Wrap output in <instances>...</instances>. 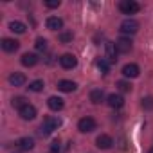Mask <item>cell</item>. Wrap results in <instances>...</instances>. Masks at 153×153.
Instances as JSON below:
<instances>
[{
	"label": "cell",
	"mask_w": 153,
	"mask_h": 153,
	"mask_svg": "<svg viewBox=\"0 0 153 153\" xmlns=\"http://www.w3.org/2000/svg\"><path fill=\"white\" fill-rule=\"evenodd\" d=\"M117 87H119L121 92H130L131 90V83H128V81H117Z\"/></svg>",
	"instance_id": "484cf974"
},
{
	"label": "cell",
	"mask_w": 153,
	"mask_h": 153,
	"mask_svg": "<svg viewBox=\"0 0 153 153\" xmlns=\"http://www.w3.org/2000/svg\"><path fill=\"white\" fill-rule=\"evenodd\" d=\"M34 47H36V51H45L47 49V40L45 38H36Z\"/></svg>",
	"instance_id": "d4e9b609"
},
{
	"label": "cell",
	"mask_w": 153,
	"mask_h": 153,
	"mask_svg": "<svg viewBox=\"0 0 153 153\" xmlns=\"http://www.w3.org/2000/svg\"><path fill=\"white\" fill-rule=\"evenodd\" d=\"M0 45H2V49H4L6 52H16L18 47H20V42L15 40V38H4Z\"/></svg>",
	"instance_id": "52a82bcc"
},
{
	"label": "cell",
	"mask_w": 153,
	"mask_h": 153,
	"mask_svg": "<svg viewBox=\"0 0 153 153\" xmlns=\"http://www.w3.org/2000/svg\"><path fill=\"white\" fill-rule=\"evenodd\" d=\"M29 90H31V92H42V90H43V81H42V79L31 81V83H29Z\"/></svg>",
	"instance_id": "7402d4cb"
},
{
	"label": "cell",
	"mask_w": 153,
	"mask_h": 153,
	"mask_svg": "<svg viewBox=\"0 0 153 153\" xmlns=\"http://www.w3.org/2000/svg\"><path fill=\"white\" fill-rule=\"evenodd\" d=\"M119 9L124 15H135V13H139L140 6L137 2H133V0H121V2H119Z\"/></svg>",
	"instance_id": "7a4b0ae2"
},
{
	"label": "cell",
	"mask_w": 153,
	"mask_h": 153,
	"mask_svg": "<svg viewBox=\"0 0 153 153\" xmlns=\"http://www.w3.org/2000/svg\"><path fill=\"white\" fill-rule=\"evenodd\" d=\"M139 74H140V68L135 63H128V65L123 67V76L124 78H139Z\"/></svg>",
	"instance_id": "8992f818"
},
{
	"label": "cell",
	"mask_w": 153,
	"mask_h": 153,
	"mask_svg": "<svg viewBox=\"0 0 153 153\" xmlns=\"http://www.w3.org/2000/svg\"><path fill=\"white\" fill-rule=\"evenodd\" d=\"M96 65H97V68H99L103 74H106V72H108V68H110V63H108L106 59H103V58H99V59L96 61Z\"/></svg>",
	"instance_id": "603a6c76"
},
{
	"label": "cell",
	"mask_w": 153,
	"mask_h": 153,
	"mask_svg": "<svg viewBox=\"0 0 153 153\" xmlns=\"http://www.w3.org/2000/svg\"><path fill=\"white\" fill-rule=\"evenodd\" d=\"M25 105H29V103H27V99H25L24 96H16V97H13V106H15V108L22 110Z\"/></svg>",
	"instance_id": "44dd1931"
},
{
	"label": "cell",
	"mask_w": 153,
	"mask_h": 153,
	"mask_svg": "<svg viewBox=\"0 0 153 153\" xmlns=\"http://www.w3.org/2000/svg\"><path fill=\"white\" fill-rule=\"evenodd\" d=\"M59 65H61L63 68L70 70V68H74L76 65H78V58H76L74 54H63V56L59 58Z\"/></svg>",
	"instance_id": "5b68a950"
},
{
	"label": "cell",
	"mask_w": 153,
	"mask_h": 153,
	"mask_svg": "<svg viewBox=\"0 0 153 153\" xmlns=\"http://www.w3.org/2000/svg\"><path fill=\"white\" fill-rule=\"evenodd\" d=\"M119 31H121L123 34H135V33L139 31V22H135V20H131V18H126V20L121 24Z\"/></svg>",
	"instance_id": "277c9868"
},
{
	"label": "cell",
	"mask_w": 153,
	"mask_h": 153,
	"mask_svg": "<svg viewBox=\"0 0 153 153\" xmlns=\"http://www.w3.org/2000/svg\"><path fill=\"white\" fill-rule=\"evenodd\" d=\"M63 27V20L61 18H58V16H49L47 18V29H51V31H59Z\"/></svg>",
	"instance_id": "5bb4252c"
},
{
	"label": "cell",
	"mask_w": 153,
	"mask_h": 153,
	"mask_svg": "<svg viewBox=\"0 0 153 153\" xmlns=\"http://www.w3.org/2000/svg\"><path fill=\"white\" fill-rule=\"evenodd\" d=\"M38 56L36 54H33V52H25L24 56H22V65L24 67H34L36 63H38Z\"/></svg>",
	"instance_id": "9a60e30c"
},
{
	"label": "cell",
	"mask_w": 153,
	"mask_h": 153,
	"mask_svg": "<svg viewBox=\"0 0 153 153\" xmlns=\"http://www.w3.org/2000/svg\"><path fill=\"white\" fill-rule=\"evenodd\" d=\"M59 149H61L59 140H52L51 142V153H59Z\"/></svg>",
	"instance_id": "4316f807"
},
{
	"label": "cell",
	"mask_w": 153,
	"mask_h": 153,
	"mask_svg": "<svg viewBox=\"0 0 153 153\" xmlns=\"http://www.w3.org/2000/svg\"><path fill=\"white\" fill-rule=\"evenodd\" d=\"M58 88H59L61 92H74L76 88H78V85H76L74 81H70V79H61V81L58 83Z\"/></svg>",
	"instance_id": "2e32d148"
},
{
	"label": "cell",
	"mask_w": 153,
	"mask_h": 153,
	"mask_svg": "<svg viewBox=\"0 0 153 153\" xmlns=\"http://www.w3.org/2000/svg\"><path fill=\"white\" fill-rule=\"evenodd\" d=\"M108 105H110L112 108H121V106L124 105V99H123V96H119V94H110V96H108Z\"/></svg>",
	"instance_id": "ac0fdd59"
},
{
	"label": "cell",
	"mask_w": 153,
	"mask_h": 153,
	"mask_svg": "<svg viewBox=\"0 0 153 153\" xmlns=\"http://www.w3.org/2000/svg\"><path fill=\"white\" fill-rule=\"evenodd\" d=\"M96 126H97V123H96L92 117H83V119H79V123H78V130H79L81 133H90V131L96 130Z\"/></svg>",
	"instance_id": "3957f363"
},
{
	"label": "cell",
	"mask_w": 153,
	"mask_h": 153,
	"mask_svg": "<svg viewBox=\"0 0 153 153\" xmlns=\"http://www.w3.org/2000/svg\"><path fill=\"white\" fill-rule=\"evenodd\" d=\"M47 105H49V108H51V110H54V112H59V110L65 106L63 99H61V97H56V96L49 97V99H47Z\"/></svg>",
	"instance_id": "7c38bea8"
},
{
	"label": "cell",
	"mask_w": 153,
	"mask_h": 153,
	"mask_svg": "<svg viewBox=\"0 0 153 153\" xmlns=\"http://www.w3.org/2000/svg\"><path fill=\"white\" fill-rule=\"evenodd\" d=\"M9 29H11L13 33H16V34H24L27 27H25V24H22V22L15 20V22H11V24H9Z\"/></svg>",
	"instance_id": "d6986e66"
},
{
	"label": "cell",
	"mask_w": 153,
	"mask_h": 153,
	"mask_svg": "<svg viewBox=\"0 0 153 153\" xmlns=\"http://www.w3.org/2000/svg\"><path fill=\"white\" fill-rule=\"evenodd\" d=\"M45 6H47V7H51V9L59 7V0H49V2H45Z\"/></svg>",
	"instance_id": "f1b7e54d"
},
{
	"label": "cell",
	"mask_w": 153,
	"mask_h": 153,
	"mask_svg": "<svg viewBox=\"0 0 153 153\" xmlns=\"http://www.w3.org/2000/svg\"><path fill=\"white\" fill-rule=\"evenodd\" d=\"M25 81H27V79H25V76H24L22 72H13V74L9 76V83H11L13 87H22Z\"/></svg>",
	"instance_id": "4fadbf2b"
},
{
	"label": "cell",
	"mask_w": 153,
	"mask_h": 153,
	"mask_svg": "<svg viewBox=\"0 0 153 153\" xmlns=\"http://www.w3.org/2000/svg\"><path fill=\"white\" fill-rule=\"evenodd\" d=\"M105 52H106V58H108L110 63H115V61H117V54H119V51H117L115 43L106 42V43H105Z\"/></svg>",
	"instance_id": "9c48e42d"
},
{
	"label": "cell",
	"mask_w": 153,
	"mask_h": 153,
	"mask_svg": "<svg viewBox=\"0 0 153 153\" xmlns=\"http://www.w3.org/2000/svg\"><path fill=\"white\" fill-rule=\"evenodd\" d=\"M148 153H153V148H149V151H148Z\"/></svg>",
	"instance_id": "f546056e"
},
{
	"label": "cell",
	"mask_w": 153,
	"mask_h": 153,
	"mask_svg": "<svg viewBox=\"0 0 153 153\" xmlns=\"http://www.w3.org/2000/svg\"><path fill=\"white\" fill-rule=\"evenodd\" d=\"M140 106H142L144 110H153V96H146V97H142Z\"/></svg>",
	"instance_id": "cb8c5ba5"
},
{
	"label": "cell",
	"mask_w": 153,
	"mask_h": 153,
	"mask_svg": "<svg viewBox=\"0 0 153 153\" xmlns=\"http://www.w3.org/2000/svg\"><path fill=\"white\" fill-rule=\"evenodd\" d=\"M115 47H117V51L119 52H123V54H128L130 51H131V40L130 38H126V36H123V38H119L117 42H115Z\"/></svg>",
	"instance_id": "ba28073f"
},
{
	"label": "cell",
	"mask_w": 153,
	"mask_h": 153,
	"mask_svg": "<svg viewBox=\"0 0 153 153\" xmlns=\"http://www.w3.org/2000/svg\"><path fill=\"white\" fill-rule=\"evenodd\" d=\"M96 144H97L99 149H110V148L114 146V139H112L110 135L103 133V135H99V137L96 139Z\"/></svg>",
	"instance_id": "30bf717a"
},
{
	"label": "cell",
	"mask_w": 153,
	"mask_h": 153,
	"mask_svg": "<svg viewBox=\"0 0 153 153\" xmlns=\"http://www.w3.org/2000/svg\"><path fill=\"white\" fill-rule=\"evenodd\" d=\"M103 99H105L103 90H92V92H90V101H92L94 105H99Z\"/></svg>",
	"instance_id": "ffe728a7"
},
{
	"label": "cell",
	"mask_w": 153,
	"mask_h": 153,
	"mask_svg": "<svg viewBox=\"0 0 153 153\" xmlns=\"http://www.w3.org/2000/svg\"><path fill=\"white\" fill-rule=\"evenodd\" d=\"M59 40H61L63 43L70 42V40H72V33H61V34H59Z\"/></svg>",
	"instance_id": "83f0119b"
},
{
	"label": "cell",
	"mask_w": 153,
	"mask_h": 153,
	"mask_svg": "<svg viewBox=\"0 0 153 153\" xmlns=\"http://www.w3.org/2000/svg\"><path fill=\"white\" fill-rule=\"evenodd\" d=\"M59 126H61V121H59L58 117L49 115V117L43 119V123H42V126H40V133H42L43 137H47V135H51L54 130H58Z\"/></svg>",
	"instance_id": "6da1fadb"
},
{
	"label": "cell",
	"mask_w": 153,
	"mask_h": 153,
	"mask_svg": "<svg viewBox=\"0 0 153 153\" xmlns=\"http://www.w3.org/2000/svg\"><path fill=\"white\" fill-rule=\"evenodd\" d=\"M20 112V117L24 119V121H33L34 117H36V108L33 106V105H25L22 110H18Z\"/></svg>",
	"instance_id": "8fae6325"
},
{
	"label": "cell",
	"mask_w": 153,
	"mask_h": 153,
	"mask_svg": "<svg viewBox=\"0 0 153 153\" xmlns=\"http://www.w3.org/2000/svg\"><path fill=\"white\" fill-rule=\"evenodd\" d=\"M16 146H18L20 149H24V151H29V149L34 148V139H31V137H22V139L16 142Z\"/></svg>",
	"instance_id": "e0dca14e"
}]
</instances>
